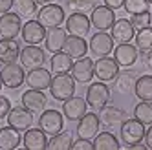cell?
<instances>
[{
    "mask_svg": "<svg viewBox=\"0 0 152 150\" xmlns=\"http://www.w3.org/2000/svg\"><path fill=\"white\" fill-rule=\"evenodd\" d=\"M145 132L147 128L145 125L137 121L136 117L134 119H126L121 123V126H119V137H121V143L125 146H130V148H136L139 146L141 143L145 141Z\"/></svg>",
    "mask_w": 152,
    "mask_h": 150,
    "instance_id": "1",
    "label": "cell"
},
{
    "mask_svg": "<svg viewBox=\"0 0 152 150\" xmlns=\"http://www.w3.org/2000/svg\"><path fill=\"white\" fill-rule=\"evenodd\" d=\"M50 93L55 101L64 103L70 99L72 95H75V79L70 73H55L50 84Z\"/></svg>",
    "mask_w": 152,
    "mask_h": 150,
    "instance_id": "2",
    "label": "cell"
},
{
    "mask_svg": "<svg viewBox=\"0 0 152 150\" xmlns=\"http://www.w3.org/2000/svg\"><path fill=\"white\" fill-rule=\"evenodd\" d=\"M0 79H2V84L9 90H17L26 82V71L24 66L18 62H9L4 64L0 68Z\"/></svg>",
    "mask_w": 152,
    "mask_h": 150,
    "instance_id": "3",
    "label": "cell"
},
{
    "mask_svg": "<svg viewBox=\"0 0 152 150\" xmlns=\"http://www.w3.org/2000/svg\"><path fill=\"white\" fill-rule=\"evenodd\" d=\"M37 20L46 29L59 28V26L64 24V20H66V17H64V7L59 6V4H46V6H42L37 11Z\"/></svg>",
    "mask_w": 152,
    "mask_h": 150,
    "instance_id": "4",
    "label": "cell"
},
{
    "mask_svg": "<svg viewBox=\"0 0 152 150\" xmlns=\"http://www.w3.org/2000/svg\"><path fill=\"white\" fill-rule=\"evenodd\" d=\"M119 71H121L119 64L115 62V59H110V55L99 57L94 62V75L101 82H114Z\"/></svg>",
    "mask_w": 152,
    "mask_h": 150,
    "instance_id": "5",
    "label": "cell"
},
{
    "mask_svg": "<svg viewBox=\"0 0 152 150\" xmlns=\"http://www.w3.org/2000/svg\"><path fill=\"white\" fill-rule=\"evenodd\" d=\"M86 103H88L90 108L94 110H101L103 106L108 104V101H110V88L106 86V82H94L88 86V90H86V95H84Z\"/></svg>",
    "mask_w": 152,
    "mask_h": 150,
    "instance_id": "6",
    "label": "cell"
},
{
    "mask_svg": "<svg viewBox=\"0 0 152 150\" xmlns=\"http://www.w3.org/2000/svg\"><path fill=\"white\" fill-rule=\"evenodd\" d=\"M115 48V40L112 39V35H108L106 31H99V33H94L90 42H88V50L94 57H106L114 53Z\"/></svg>",
    "mask_w": 152,
    "mask_h": 150,
    "instance_id": "7",
    "label": "cell"
},
{
    "mask_svg": "<svg viewBox=\"0 0 152 150\" xmlns=\"http://www.w3.org/2000/svg\"><path fill=\"white\" fill-rule=\"evenodd\" d=\"M39 126L44 130L48 135H55L61 130H64V114L59 110H42L39 117Z\"/></svg>",
    "mask_w": 152,
    "mask_h": 150,
    "instance_id": "8",
    "label": "cell"
},
{
    "mask_svg": "<svg viewBox=\"0 0 152 150\" xmlns=\"http://www.w3.org/2000/svg\"><path fill=\"white\" fill-rule=\"evenodd\" d=\"M101 130V119H99V114H94V112H86L79 123H77V137H84V139H94Z\"/></svg>",
    "mask_w": 152,
    "mask_h": 150,
    "instance_id": "9",
    "label": "cell"
},
{
    "mask_svg": "<svg viewBox=\"0 0 152 150\" xmlns=\"http://www.w3.org/2000/svg\"><path fill=\"white\" fill-rule=\"evenodd\" d=\"M90 22L97 31H108L115 22V13L108 6H95L90 13Z\"/></svg>",
    "mask_w": 152,
    "mask_h": 150,
    "instance_id": "10",
    "label": "cell"
},
{
    "mask_svg": "<svg viewBox=\"0 0 152 150\" xmlns=\"http://www.w3.org/2000/svg\"><path fill=\"white\" fill-rule=\"evenodd\" d=\"M46 62V50H42L39 44H28L20 50V64L24 68H39Z\"/></svg>",
    "mask_w": 152,
    "mask_h": 150,
    "instance_id": "11",
    "label": "cell"
},
{
    "mask_svg": "<svg viewBox=\"0 0 152 150\" xmlns=\"http://www.w3.org/2000/svg\"><path fill=\"white\" fill-rule=\"evenodd\" d=\"M6 119H7V125L15 126L17 130H20V132H24V130H28V128H31V126H33V123H35L33 112L28 110L24 104L22 106H13Z\"/></svg>",
    "mask_w": 152,
    "mask_h": 150,
    "instance_id": "12",
    "label": "cell"
},
{
    "mask_svg": "<svg viewBox=\"0 0 152 150\" xmlns=\"http://www.w3.org/2000/svg\"><path fill=\"white\" fill-rule=\"evenodd\" d=\"M137 57H139V50L136 44L121 42L119 46L114 48V59L119 64V68H132L137 62Z\"/></svg>",
    "mask_w": 152,
    "mask_h": 150,
    "instance_id": "13",
    "label": "cell"
},
{
    "mask_svg": "<svg viewBox=\"0 0 152 150\" xmlns=\"http://www.w3.org/2000/svg\"><path fill=\"white\" fill-rule=\"evenodd\" d=\"M22 31V20L18 13L7 11L0 15V37L2 39H17Z\"/></svg>",
    "mask_w": 152,
    "mask_h": 150,
    "instance_id": "14",
    "label": "cell"
},
{
    "mask_svg": "<svg viewBox=\"0 0 152 150\" xmlns=\"http://www.w3.org/2000/svg\"><path fill=\"white\" fill-rule=\"evenodd\" d=\"M22 145L26 150H46L48 148V134L40 126H31L24 130Z\"/></svg>",
    "mask_w": 152,
    "mask_h": 150,
    "instance_id": "15",
    "label": "cell"
},
{
    "mask_svg": "<svg viewBox=\"0 0 152 150\" xmlns=\"http://www.w3.org/2000/svg\"><path fill=\"white\" fill-rule=\"evenodd\" d=\"M64 26H66L68 35H79V37L88 35L92 29L90 17H86V13H70V17H66V20H64Z\"/></svg>",
    "mask_w": 152,
    "mask_h": 150,
    "instance_id": "16",
    "label": "cell"
},
{
    "mask_svg": "<svg viewBox=\"0 0 152 150\" xmlns=\"http://www.w3.org/2000/svg\"><path fill=\"white\" fill-rule=\"evenodd\" d=\"M88 103L83 97H77V95H72L70 99H66L62 103V114L68 121H79L81 117L88 112Z\"/></svg>",
    "mask_w": 152,
    "mask_h": 150,
    "instance_id": "17",
    "label": "cell"
},
{
    "mask_svg": "<svg viewBox=\"0 0 152 150\" xmlns=\"http://www.w3.org/2000/svg\"><path fill=\"white\" fill-rule=\"evenodd\" d=\"M46 28L42 26L39 20H28L22 24V31H20V37L26 44H40L46 39Z\"/></svg>",
    "mask_w": 152,
    "mask_h": 150,
    "instance_id": "18",
    "label": "cell"
},
{
    "mask_svg": "<svg viewBox=\"0 0 152 150\" xmlns=\"http://www.w3.org/2000/svg\"><path fill=\"white\" fill-rule=\"evenodd\" d=\"M72 75L75 82L79 84H88L94 79V60L90 57H81L75 59L73 66H72Z\"/></svg>",
    "mask_w": 152,
    "mask_h": 150,
    "instance_id": "19",
    "label": "cell"
},
{
    "mask_svg": "<svg viewBox=\"0 0 152 150\" xmlns=\"http://www.w3.org/2000/svg\"><path fill=\"white\" fill-rule=\"evenodd\" d=\"M20 103H22L28 110L31 112H42L46 108V104H48V97H46V93L44 90H35V88H29L22 93V97H20Z\"/></svg>",
    "mask_w": 152,
    "mask_h": 150,
    "instance_id": "20",
    "label": "cell"
},
{
    "mask_svg": "<svg viewBox=\"0 0 152 150\" xmlns=\"http://www.w3.org/2000/svg\"><path fill=\"white\" fill-rule=\"evenodd\" d=\"M51 79L53 75L50 73V70L46 68H31L28 73H26V82L29 88H35V90H48L50 84H51Z\"/></svg>",
    "mask_w": 152,
    "mask_h": 150,
    "instance_id": "21",
    "label": "cell"
},
{
    "mask_svg": "<svg viewBox=\"0 0 152 150\" xmlns=\"http://www.w3.org/2000/svg\"><path fill=\"white\" fill-rule=\"evenodd\" d=\"M99 119H101V125H104L106 128H115V126H121V123L126 119V112L121 110L119 106L106 104L99 110Z\"/></svg>",
    "mask_w": 152,
    "mask_h": 150,
    "instance_id": "22",
    "label": "cell"
},
{
    "mask_svg": "<svg viewBox=\"0 0 152 150\" xmlns=\"http://www.w3.org/2000/svg\"><path fill=\"white\" fill-rule=\"evenodd\" d=\"M110 35L115 42H130L134 40V35H136V29L130 22V18H115V22L110 29Z\"/></svg>",
    "mask_w": 152,
    "mask_h": 150,
    "instance_id": "23",
    "label": "cell"
},
{
    "mask_svg": "<svg viewBox=\"0 0 152 150\" xmlns=\"http://www.w3.org/2000/svg\"><path fill=\"white\" fill-rule=\"evenodd\" d=\"M68 39V31L64 29V28H50L46 31V39H44V48L46 51H50L51 55L53 53H57V51H62V46H64V42H66Z\"/></svg>",
    "mask_w": 152,
    "mask_h": 150,
    "instance_id": "24",
    "label": "cell"
},
{
    "mask_svg": "<svg viewBox=\"0 0 152 150\" xmlns=\"http://www.w3.org/2000/svg\"><path fill=\"white\" fill-rule=\"evenodd\" d=\"M62 51L68 53L72 59H81V57H86L88 53V42L84 40V37H79V35H68L66 42L62 46Z\"/></svg>",
    "mask_w": 152,
    "mask_h": 150,
    "instance_id": "25",
    "label": "cell"
},
{
    "mask_svg": "<svg viewBox=\"0 0 152 150\" xmlns=\"http://www.w3.org/2000/svg\"><path fill=\"white\" fill-rule=\"evenodd\" d=\"M136 82H137V75L134 71H130V70H125V71L117 73V77L114 81V88H115L117 93L128 95V93H134Z\"/></svg>",
    "mask_w": 152,
    "mask_h": 150,
    "instance_id": "26",
    "label": "cell"
},
{
    "mask_svg": "<svg viewBox=\"0 0 152 150\" xmlns=\"http://www.w3.org/2000/svg\"><path fill=\"white\" fill-rule=\"evenodd\" d=\"M20 59V44L17 39H0V62L9 64Z\"/></svg>",
    "mask_w": 152,
    "mask_h": 150,
    "instance_id": "27",
    "label": "cell"
},
{
    "mask_svg": "<svg viewBox=\"0 0 152 150\" xmlns=\"http://www.w3.org/2000/svg\"><path fill=\"white\" fill-rule=\"evenodd\" d=\"M20 143H22L20 130H17L11 125L0 128V150H15Z\"/></svg>",
    "mask_w": 152,
    "mask_h": 150,
    "instance_id": "28",
    "label": "cell"
},
{
    "mask_svg": "<svg viewBox=\"0 0 152 150\" xmlns=\"http://www.w3.org/2000/svg\"><path fill=\"white\" fill-rule=\"evenodd\" d=\"M73 66V59L64 51H57L53 53L51 59H50V71L55 75V73H70Z\"/></svg>",
    "mask_w": 152,
    "mask_h": 150,
    "instance_id": "29",
    "label": "cell"
},
{
    "mask_svg": "<svg viewBox=\"0 0 152 150\" xmlns=\"http://www.w3.org/2000/svg\"><path fill=\"white\" fill-rule=\"evenodd\" d=\"M121 141L112 132H99L94 137V148L95 150H119Z\"/></svg>",
    "mask_w": 152,
    "mask_h": 150,
    "instance_id": "30",
    "label": "cell"
},
{
    "mask_svg": "<svg viewBox=\"0 0 152 150\" xmlns=\"http://www.w3.org/2000/svg\"><path fill=\"white\" fill-rule=\"evenodd\" d=\"M72 145H73V135L70 130H61L59 134L51 135V139H48L50 150H72Z\"/></svg>",
    "mask_w": 152,
    "mask_h": 150,
    "instance_id": "31",
    "label": "cell"
},
{
    "mask_svg": "<svg viewBox=\"0 0 152 150\" xmlns=\"http://www.w3.org/2000/svg\"><path fill=\"white\" fill-rule=\"evenodd\" d=\"M134 95L141 101H152V75H141L137 77Z\"/></svg>",
    "mask_w": 152,
    "mask_h": 150,
    "instance_id": "32",
    "label": "cell"
},
{
    "mask_svg": "<svg viewBox=\"0 0 152 150\" xmlns=\"http://www.w3.org/2000/svg\"><path fill=\"white\" fill-rule=\"evenodd\" d=\"M134 42L139 51H150L152 50V26H147L143 29H137L134 35Z\"/></svg>",
    "mask_w": 152,
    "mask_h": 150,
    "instance_id": "33",
    "label": "cell"
},
{
    "mask_svg": "<svg viewBox=\"0 0 152 150\" xmlns=\"http://www.w3.org/2000/svg\"><path fill=\"white\" fill-rule=\"evenodd\" d=\"M62 7L72 13H92L95 7V0H64Z\"/></svg>",
    "mask_w": 152,
    "mask_h": 150,
    "instance_id": "34",
    "label": "cell"
},
{
    "mask_svg": "<svg viewBox=\"0 0 152 150\" xmlns=\"http://www.w3.org/2000/svg\"><path fill=\"white\" fill-rule=\"evenodd\" d=\"M134 117L145 126L152 125V101H139L134 106Z\"/></svg>",
    "mask_w": 152,
    "mask_h": 150,
    "instance_id": "35",
    "label": "cell"
},
{
    "mask_svg": "<svg viewBox=\"0 0 152 150\" xmlns=\"http://www.w3.org/2000/svg\"><path fill=\"white\" fill-rule=\"evenodd\" d=\"M37 2L35 0H13L15 13H18L22 18H31L37 13Z\"/></svg>",
    "mask_w": 152,
    "mask_h": 150,
    "instance_id": "36",
    "label": "cell"
},
{
    "mask_svg": "<svg viewBox=\"0 0 152 150\" xmlns=\"http://www.w3.org/2000/svg\"><path fill=\"white\" fill-rule=\"evenodd\" d=\"M148 2L147 0H125L123 4V9L128 13V15H137V13H143V11H148Z\"/></svg>",
    "mask_w": 152,
    "mask_h": 150,
    "instance_id": "37",
    "label": "cell"
},
{
    "mask_svg": "<svg viewBox=\"0 0 152 150\" xmlns=\"http://www.w3.org/2000/svg\"><path fill=\"white\" fill-rule=\"evenodd\" d=\"M130 22H132L134 29H143L147 26H152V13L150 11H143L137 15H130Z\"/></svg>",
    "mask_w": 152,
    "mask_h": 150,
    "instance_id": "38",
    "label": "cell"
},
{
    "mask_svg": "<svg viewBox=\"0 0 152 150\" xmlns=\"http://www.w3.org/2000/svg\"><path fill=\"white\" fill-rule=\"evenodd\" d=\"M72 150H95V148H94L92 139L77 137V141H73V145H72Z\"/></svg>",
    "mask_w": 152,
    "mask_h": 150,
    "instance_id": "39",
    "label": "cell"
},
{
    "mask_svg": "<svg viewBox=\"0 0 152 150\" xmlns=\"http://www.w3.org/2000/svg\"><path fill=\"white\" fill-rule=\"evenodd\" d=\"M11 101H9V97H6V95H0V119H6V117L9 115V112H11Z\"/></svg>",
    "mask_w": 152,
    "mask_h": 150,
    "instance_id": "40",
    "label": "cell"
},
{
    "mask_svg": "<svg viewBox=\"0 0 152 150\" xmlns=\"http://www.w3.org/2000/svg\"><path fill=\"white\" fill-rule=\"evenodd\" d=\"M11 7H13V0H0V15L11 11Z\"/></svg>",
    "mask_w": 152,
    "mask_h": 150,
    "instance_id": "41",
    "label": "cell"
},
{
    "mask_svg": "<svg viewBox=\"0 0 152 150\" xmlns=\"http://www.w3.org/2000/svg\"><path fill=\"white\" fill-rule=\"evenodd\" d=\"M123 4H125V0H104V6H108L110 9H121L123 7Z\"/></svg>",
    "mask_w": 152,
    "mask_h": 150,
    "instance_id": "42",
    "label": "cell"
},
{
    "mask_svg": "<svg viewBox=\"0 0 152 150\" xmlns=\"http://www.w3.org/2000/svg\"><path fill=\"white\" fill-rule=\"evenodd\" d=\"M145 146L152 150V125H148L147 132H145Z\"/></svg>",
    "mask_w": 152,
    "mask_h": 150,
    "instance_id": "43",
    "label": "cell"
},
{
    "mask_svg": "<svg viewBox=\"0 0 152 150\" xmlns=\"http://www.w3.org/2000/svg\"><path fill=\"white\" fill-rule=\"evenodd\" d=\"M145 66H147L148 70H152V50L147 51V55H145Z\"/></svg>",
    "mask_w": 152,
    "mask_h": 150,
    "instance_id": "44",
    "label": "cell"
},
{
    "mask_svg": "<svg viewBox=\"0 0 152 150\" xmlns=\"http://www.w3.org/2000/svg\"><path fill=\"white\" fill-rule=\"evenodd\" d=\"M37 4H40V6H46V4H53L55 0H35Z\"/></svg>",
    "mask_w": 152,
    "mask_h": 150,
    "instance_id": "45",
    "label": "cell"
},
{
    "mask_svg": "<svg viewBox=\"0 0 152 150\" xmlns=\"http://www.w3.org/2000/svg\"><path fill=\"white\" fill-rule=\"evenodd\" d=\"M2 86H4V84H2V79H0V92H2Z\"/></svg>",
    "mask_w": 152,
    "mask_h": 150,
    "instance_id": "46",
    "label": "cell"
},
{
    "mask_svg": "<svg viewBox=\"0 0 152 150\" xmlns=\"http://www.w3.org/2000/svg\"><path fill=\"white\" fill-rule=\"evenodd\" d=\"M147 2H148V4H152V0H147Z\"/></svg>",
    "mask_w": 152,
    "mask_h": 150,
    "instance_id": "47",
    "label": "cell"
}]
</instances>
